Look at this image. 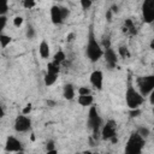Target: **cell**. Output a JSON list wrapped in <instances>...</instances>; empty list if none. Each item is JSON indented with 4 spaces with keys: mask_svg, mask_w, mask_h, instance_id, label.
Listing matches in <instances>:
<instances>
[{
    "mask_svg": "<svg viewBox=\"0 0 154 154\" xmlns=\"http://www.w3.org/2000/svg\"><path fill=\"white\" fill-rule=\"evenodd\" d=\"M83 154H93V153H91V152H84Z\"/></svg>",
    "mask_w": 154,
    "mask_h": 154,
    "instance_id": "obj_41",
    "label": "cell"
},
{
    "mask_svg": "<svg viewBox=\"0 0 154 154\" xmlns=\"http://www.w3.org/2000/svg\"><path fill=\"white\" fill-rule=\"evenodd\" d=\"M78 94L79 95H89L90 94V89L87 87H79L78 88Z\"/></svg>",
    "mask_w": 154,
    "mask_h": 154,
    "instance_id": "obj_28",
    "label": "cell"
},
{
    "mask_svg": "<svg viewBox=\"0 0 154 154\" xmlns=\"http://www.w3.org/2000/svg\"><path fill=\"white\" fill-rule=\"evenodd\" d=\"M85 54L88 57V59L93 63L97 61L102 54L103 51L100 46V43L96 41V37L94 35V30H93V25H90L89 29V34H88V42H87V47H85Z\"/></svg>",
    "mask_w": 154,
    "mask_h": 154,
    "instance_id": "obj_1",
    "label": "cell"
},
{
    "mask_svg": "<svg viewBox=\"0 0 154 154\" xmlns=\"http://www.w3.org/2000/svg\"><path fill=\"white\" fill-rule=\"evenodd\" d=\"M125 101L130 109L140 108V106L144 102V97L135 89V87L131 82V78L128 79V85H126V90H125Z\"/></svg>",
    "mask_w": 154,
    "mask_h": 154,
    "instance_id": "obj_2",
    "label": "cell"
},
{
    "mask_svg": "<svg viewBox=\"0 0 154 154\" xmlns=\"http://www.w3.org/2000/svg\"><path fill=\"white\" fill-rule=\"evenodd\" d=\"M4 116H5V111H4L2 106L0 105V119H2V118H4Z\"/></svg>",
    "mask_w": 154,
    "mask_h": 154,
    "instance_id": "obj_36",
    "label": "cell"
},
{
    "mask_svg": "<svg viewBox=\"0 0 154 154\" xmlns=\"http://www.w3.org/2000/svg\"><path fill=\"white\" fill-rule=\"evenodd\" d=\"M31 109H32V105H31V103H28V105H25V107L23 108L22 113H23L24 116H28V114L31 112Z\"/></svg>",
    "mask_w": 154,
    "mask_h": 154,
    "instance_id": "obj_30",
    "label": "cell"
},
{
    "mask_svg": "<svg viewBox=\"0 0 154 154\" xmlns=\"http://www.w3.org/2000/svg\"><path fill=\"white\" fill-rule=\"evenodd\" d=\"M141 137H143V138H146V137H148L149 136V134H150V131H149V129H147V128H140L137 131H136Z\"/></svg>",
    "mask_w": 154,
    "mask_h": 154,
    "instance_id": "obj_22",
    "label": "cell"
},
{
    "mask_svg": "<svg viewBox=\"0 0 154 154\" xmlns=\"http://www.w3.org/2000/svg\"><path fill=\"white\" fill-rule=\"evenodd\" d=\"M102 55H103V58H105V61H106V64H107V66H108L109 69H113V67H116L118 58H117V54H116V52H114V51H113L111 47H109V48H106Z\"/></svg>",
    "mask_w": 154,
    "mask_h": 154,
    "instance_id": "obj_10",
    "label": "cell"
},
{
    "mask_svg": "<svg viewBox=\"0 0 154 154\" xmlns=\"http://www.w3.org/2000/svg\"><path fill=\"white\" fill-rule=\"evenodd\" d=\"M106 19H107V22H111L112 20V11L111 10H107V12H106Z\"/></svg>",
    "mask_w": 154,
    "mask_h": 154,
    "instance_id": "obj_35",
    "label": "cell"
},
{
    "mask_svg": "<svg viewBox=\"0 0 154 154\" xmlns=\"http://www.w3.org/2000/svg\"><path fill=\"white\" fill-rule=\"evenodd\" d=\"M63 96L66 100H72L75 96V88L72 84H65L64 85V90H63Z\"/></svg>",
    "mask_w": 154,
    "mask_h": 154,
    "instance_id": "obj_14",
    "label": "cell"
},
{
    "mask_svg": "<svg viewBox=\"0 0 154 154\" xmlns=\"http://www.w3.org/2000/svg\"><path fill=\"white\" fill-rule=\"evenodd\" d=\"M5 150H6V152H14V153L20 152V150H23L22 142H20L18 138L13 137V136H8V137L6 138Z\"/></svg>",
    "mask_w": 154,
    "mask_h": 154,
    "instance_id": "obj_9",
    "label": "cell"
},
{
    "mask_svg": "<svg viewBox=\"0 0 154 154\" xmlns=\"http://www.w3.org/2000/svg\"><path fill=\"white\" fill-rule=\"evenodd\" d=\"M149 95H150V103L153 105V103H154V91H152Z\"/></svg>",
    "mask_w": 154,
    "mask_h": 154,
    "instance_id": "obj_38",
    "label": "cell"
},
{
    "mask_svg": "<svg viewBox=\"0 0 154 154\" xmlns=\"http://www.w3.org/2000/svg\"><path fill=\"white\" fill-rule=\"evenodd\" d=\"M88 125L89 128L93 130V136L96 138L100 129H101V125H102V119L101 117L99 116L97 113V109L95 106H91L90 109H89V113H88Z\"/></svg>",
    "mask_w": 154,
    "mask_h": 154,
    "instance_id": "obj_5",
    "label": "cell"
},
{
    "mask_svg": "<svg viewBox=\"0 0 154 154\" xmlns=\"http://www.w3.org/2000/svg\"><path fill=\"white\" fill-rule=\"evenodd\" d=\"M143 147H144V138L141 137L137 132H132L125 144L124 154H141Z\"/></svg>",
    "mask_w": 154,
    "mask_h": 154,
    "instance_id": "obj_3",
    "label": "cell"
},
{
    "mask_svg": "<svg viewBox=\"0 0 154 154\" xmlns=\"http://www.w3.org/2000/svg\"><path fill=\"white\" fill-rule=\"evenodd\" d=\"M65 59H66V55H65V53H64L63 51H58V52L53 55V61L57 63V64H59V65H60L61 63H64Z\"/></svg>",
    "mask_w": 154,
    "mask_h": 154,
    "instance_id": "obj_18",
    "label": "cell"
},
{
    "mask_svg": "<svg viewBox=\"0 0 154 154\" xmlns=\"http://www.w3.org/2000/svg\"><path fill=\"white\" fill-rule=\"evenodd\" d=\"M38 53L41 55V58L43 59H47L49 58V54H51V48H49V45L47 41H41L40 46H38Z\"/></svg>",
    "mask_w": 154,
    "mask_h": 154,
    "instance_id": "obj_13",
    "label": "cell"
},
{
    "mask_svg": "<svg viewBox=\"0 0 154 154\" xmlns=\"http://www.w3.org/2000/svg\"><path fill=\"white\" fill-rule=\"evenodd\" d=\"M102 82H103V73L100 70H95L90 75V83L99 90L102 89Z\"/></svg>",
    "mask_w": 154,
    "mask_h": 154,
    "instance_id": "obj_11",
    "label": "cell"
},
{
    "mask_svg": "<svg viewBox=\"0 0 154 154\" xmlns=\"http://www.w3.org/2000/svg\"><path fill=\"white\" fill-rule=\"evenodd\" d=\"M60 11H61V17H63V19L65 20V19L69 17L70 11H69V8H67V7H65V6H60Z\"/></svg>",
    "mask_w": 154,
    "mask_h": 154,
    "instance_id": "obj_27",
    "label": "cell"
},
{
    "mask_svg": "<svg viewBox=\"0 0 154 154\" xmlns=\"http://www.w3.org/2000/svg\"><path fill=\"white\" fill-rule=\"evenodd\" d=\"M79 4H81V6H82L83 10H88V8L93 5V2H91L90 0H81Z\"/></svg>",
    "mask_w": 154,
    "mask_h": 154,
    "instance_id": "obj_26",
    "label": "cell"
},
{
    "mask_svg": "<svg viewBox=\"0 0 154 154\" xmlns=\"http://www.w3.org/2000/svg\"><path fill=\"white\" fill-rule=\"evenodd\" d=\"M46 154H58V150L57 149H52V150H47Z\"/></svg>",
    "mask_w": 154,
    "mask_h": 154,
    "instance_id": "obj_37",
    "label": "cell"
},
{
    "mask_svg": "<svg viewBox=\"0 0 154 154\" xmlns=\"http://www.w3.org/2000/svg\"><path fill=\"white\" fill-rule=\"evenodd\" d=\"M142 17L144 23L154 22V0H144L142 4Z\"/></svg>",
    "mask_w": 154,
    "mask_h": 154,
    "instance_id": "obj_6",
    "label": "cell"
},
{
    "mask_svg": "<svg viewBox=\"0 0 154 154\" xmlns=\"http://www.w3.org/2000/svg\"><path fill=\"white\" fill-rule=\"evenodd\" d=\"M117 134V123L114 120H108L106 124L101 128V138L107 141L114 137Z\"/></svg>",
    "mask_w": 154,
    "mask_h": 154,
    "instance_id": "obj_7",
    "label": "cell"
},
{
    "mask_svg": "<svg viewBox=\"0 0 154 154\" xmlns=\"http://www.w3.org/2000/svg\"><path fill=\"white\" fill-rule=\"evenodd\" d=\"M140 113H141V109H140V108H136V109H131V112H130V116L134 118V117H137Z\"/></svg>",
    "mask_w": 154,
    "mask_h": 154,
    "instance_id": "obj_34",
    "label": "cell"
},
{
    "mask_svg": "<svg viewBox=\"0 0 154 154\" xmlns=\"http://www.w3.org/2000/svg\"><path fill=\"white\" fill-rule=\"evenodd\" d=\"M31 128V120L29 117L22 114V116H18L14 120V130L17 132H26L29 131Z\"/></svg>",
    "mask_w": 154,
    "mask_h": 154,
    "instance_id": "obj_8",
    "label": "cell"
},
{
    "mask_svg": "<svg viewBox=\"0 0 154 154\" xmlns=\"http://www.w3.org/2000/svg\"><path fill=\"white\" fill-rule=\"evenodd\" d=\"M93 100H94V99H93L91 94H89V95H79L77 102H78L81 106H90V105L93 103Z\"/></svg>",
    "mask_w": 154,
    "mask_h": 154,
    "instance_id": "obj_15",
    "label": "cell"
},
{
    "mask_svg": "<svg viewBox=\"0 0 154 154\" xmlns=\"http://www.w3.org/2000/svg\"><path fill=\"white\" fill-rule=\"evenodd\" d=\"M75 38H76V32H69L67 34V36H66V41L70 43V42H73L75 41Z\"/></svg>",
    "mask_w": 154,
    "mask_h": 154,
    "instance_id": "obj_31",
    "label": "cell"
},
{
    "mask_svg": "<svg viewBox=\"0 0 154 154\" xmlns=\"http://www.w3.org/2000/svg\"><path fill=\"white\" fill-rule=\"evenodd\" d=\"M60 71V65L52 61V63H48L47 65V72L48 73H54V75H58Z\"/></svg>",
    "mask_w": 154,
    "mask_h": 154,
    "instance_id": "obj_17",
    "label": "cell"
},
{
    "mask_svg": "<svg viewBox=\"0 0 154 154\" xmlns=\"http://www.w3.org/2000/svg\"><path fill=\"white\" fill-rule=\"evenodd\" d=\"M118 53H119V55H120L122 58H128V57L130 55V53H129V51H128V48H126L125 46H120V47L118 48Z\"/></svg>",
    "mask_w": 154,
    "mask_h": 154,
    "instance_id": "obj_21",
    "label": "cell"
},
{
    "mask_svg": "<svg viewBox=\"0 0 154 154\" xmlns=\"http://www.w3.org/2000/svg\"><path fill=\"white\" fill-rule=\"evenodd\" d=\"M47 105H48V106H51V107H53V106H55V102H54V101H52V100H48V101H47Z\"/></svg>",
    "mask_w": 154,
    "mask_h": 154,
    "instance_id": "obj_39",
    "label": "cell"
},
{
    "mask_svg": "<svg viewBox=\"0 0 154 154\" xmlns=\"http://www.w3.org/2000/svg\"><path fill=\"white\" fill-rule=\"evenodd\" d=\"M51 20L55 25L61 24L64 22L63 17H61V11H60V6L59 5H53L51 7Z\"/></svg>",
    "mask_w": 154,
    "mask_h": 154,
    "instance_id": "obj_12",
    "label": "cell"
},
{
    "mask_svg": "<svg viewBox=\"0 0 154 154\" xmlns=\"http://www.w3.org/2000/svg\"><path fill=\"white\" fill-rule=\"evenodd\" d=\"M35 5H36V2H35L34 0H24V1H23V6H24L26 10L32 8Z\"/></svg>",
    "mask_w": 154,
    "mask_h": 154,
    "instance_id": "obj_23",
    "label": "cell"
},
{
    "mask_svg": "<svg viewBox=\"0 0 154 154\" xmlns=\"http://www.w3.org/2000/svg\"><path fill=\"white\" fill-rule=\"evenodd\" d=\"M11 41H12V37H11V36L5 35V34H1V35H0V45H1L2 48L7 47V46L11 43Z\"/></svg>",
    "mask_w": 154,
    "mask_h": 154,
    "instance_id": "obj_19",
    "label": "cell"
},
{
    "mask_svg": "<svg viewBox=\"0 0 154 154\" xmlns=\"http://www.w3.org/2000/svg\"><path fill=\"white\" fill-rule=\"evenodd\" d=\"M102 46H103V48H105V49L111 47V41H109V37H108V36H107V37H105V38L102 40Z\"/></svg>",
    "mask_w": 154,
    "mask_h": 154,
    "instance_id": "obj_32",
    "label": "cell"
},
{
    "mask_svg": "<svg viewBox=\"0 0 154 154\" xmlns=\"http://www.w3.org/2000/svg\"><path fill=\"white\" fill-rule=\"evenodd\" d=\"M35 36V29L32 28V25H28V28H26V37L28 38H32Z\"/></svg>",
    "mask_w": 154,
    "mask_h": 154,
    "instance_id": "obj_25",
    "label": "cell"
},
{
    "mask_svg": "<svg viewBox=\"0 0 154 154\" xmlns=\"http://www.w3.org/2000/svg\"><path fill=\"white\" fill-rule=\"evenodd\" d=\"M136 83H137V88H138L137 91L143 97H146L147 95H149L154 90V76L153 75L138 77Z\"/></svg>",
    "mask_w": 154,
    "mask_h": 154,
    "instance_id": "obj_4",
    "label": "cell"
},
{
    "mask_svg": "<svg viewBox=\"0 0 154 154\" xmlns=\"http://www.w3.org/2000/svg\"><path fill=\"white\" fill-rule=\"evenodd\" d=\"M8 10V2L6 0H0V16H5Z\"/></svg>",
    "mask_w": 154,
    "mask_h": 154,
    "instance_id": "obj_20",
    "label": "cell"
},
{
    "mask_svg": "<svg viewBox=\"0 0 154 154\" xmlns=\"http://www.w3.org/2000/svg\"><path fill=\"white\" fill-rule=\"evenodd\" d=\"M6 23H7V18H6V16H0V35H1V31L4 30Z\"/></svg>",
    "mask_w": 154,
    "mask_h": 154,
    "instance_id": "obj_29",
    "label": "cell"
},
{
    "mask_svg": "<svg viewBox=\"0 0 154 154\" xmlns=\"http://www.w3.org/2000/svg\"><path fill=\"white\" fill-rule=\"evenodd\" d=\"M23 20H24L23 17H20V16H16V17L13 18V25L17 26V28H19V26H22Z\"/></svg>",
    "mask_w": 154,
    "mask_h": 154,
    "instance_id": "obj_24",
    "label": "cell"
},
{
    "mask_svg": "<svg viewBox=\"0 0 154 154\" xmlns=\"http://www.w3.org/2000/svg\"><path fill=\"white\" fill-rule=\"evenodd\" d=\"M16 154H24V153H23V150H20V152H17Z\"/></svg>",
    "mask_w": 154,
    "mask_h": 154,
    "instance_id": "obj_40",
    "label": "cell"
},
{
    "mask_svg": "<svg viewBox=\"0 0 154 154\" xmlns=\"http://www.w3.org/2000/svg\"><path fill=\"white\" fill-rule=\"evenodd\" d=\"M46 149H47V150H52V149H55V147H54V141L49 140V141L47 142V144H46Z\"/></svg>",
    "mask_w": 154,
    "mask_h": 154,
    "instance_id": "obj_33",
    "label": "cell"
},
{
    "mask_svg": "<svg viewBox=\"0 0 154 154\" xmlns=\"http://www.w3.org/2000/svg\"><path fill=\"white\" fill-rule=\"evenodd\" d=\"M57 78H58V75H54V73H48V72H47V73L45 75L43 82H45V84H46L47 87H49V85H53V84L55 83Z\"/></svg>",
    "mask_w": 154,
    "mask_h": 154,
    "instance_id": "obj_16",
    "label": "cell"
}]
</instances>
